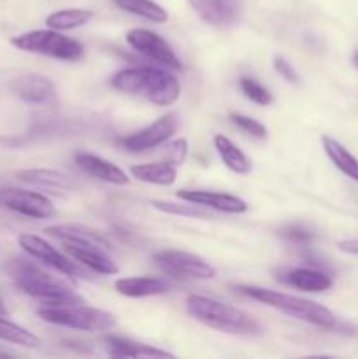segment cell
I'll return each mask as SVG.
<instances>
[{"instance_id": "6da1fadb", "label": "cell", "mask_w": 358, "mask_h": 359, "mask_svg": "<svg viewBox=\"0 0 358 359\" xmlns=\"http://www.w3.org/2000/svg\"><path fill=\"white\" fill-rule=\"evenodd\" d=\"M111 86L121 93L140 97L160 107L172 105L181 95V83L167 69L158 67H130L111 77Z\"/></svg>"}, {"instance_id": "7a4b0ae2", "label": "cell", "mask_w": 358, "mask_h": 359, "mask_svg": "<svg viewBox=\"0 0 358 359\" xmlns=\"http://www.w3.org/2000/svg\"><path fill=\"white\" fill-rule=\"evenodd\" d=\"M7 272L13 277L14 284L28 297L37 298L42 305L58 304H77L83 302L79 294H76L74 280L70 277L53 276L48 270L41 269L28 259L16 258L7 265Z\"/></svg>"}, {"instance_id": "3957f363", "label": "cell", "mask_w": 358, "mask_h": 359, "mask_svg": "<svg viewBox=\"0 0 358 359\" xmlns=\"http://www.w3.org/2000/svg\"><path fill=\"white\" fill-rule=\"evenodd\" d=\"M186 311L193 319L218 332L244 337H256L263 333V328L256 319L242 312L241 309L216 298L190 294L186 300Z\"/></svg>"}, {"instance_id": "277c9868", "label": "cell", "mask_w": 358, "mask_h": 359, "mask_svg": "<svg viewBox=\"0 0 358 359\" xmlns=\"http://www.w3.org/2000/svg\"><path fill=\"white\" fill-rule=\"evenodd\" d=\"M237 293L244 294V297L251 298V300L260 302L263 305L277 309L283 314L290 316V318L298 319V321L309 323L312 326H318L323 330H333L337 326L336 316L332 311H329L323 305L316 304L312 300H305V298L291 297V294L279 293V291L267 290V287L258 286H248V284H241V286L234 287Z\"/></svg>"}, {"instance_id": "5b68a950", "label": "cell", "mask_w": 358, "mask_h": 359, "mask_svg": "<svg viewBox=\"0 0 358 359\" xmlns=\"http://www.w3.org/2000/svg\"><path fill=\"white\" fill-rule=\"evenodd\" d=\"M39 318L49 325L65 326V328L81 330V332H109L116 326V318L100 309L88 307L84 302L77 304L42 305L37 311Z\"/></svg>"}, {"instance_id": "8992f818", "label": "cell", "mask_w": 358, "mask_h": 359, "mask_svg": "<svg viewBox=\"0 0 358 359\" xmlns=\"http://www.w3.org/2000/svg\"><path fill=\"white\" fill-rule=\"evenodd\" d=\"M11 44L25 53H35L49 58L65 60V62H77L83 58L84 49L74 39L65 37L58 30H30L11 39Z\"/></svg>"}, {"instance_id": "52a82bcc", "label": "cell", "mask_w": 358, "mask_h": 359, "mask_svg": "<svg viewBox=\"0 0 358 359\" xmlns=\"http://www.w3.org/2000/svg\"><path fill=\"white\" fill-rule=\"evenodd\" d=\"M18 244L20 248L27 252L30 258H34L35 262L42 263L48 269L55 270V272L62 273V276L70 277H84L86 272L81 269V265H77L76 259H70L69 255H62L56 248H53L48 241H44L42 237L34 233H21L18 237Z\"/></svg>"}, {"instance_id": "ba28073f", "label": "cell", "mask_w": 358, "mask_h": 359, "mask_svg": "<svg viewBox=\"0 0 358 359\" xmlns=\"http://www.w3.org/2000/svg\"><path fill=\"white\" fill-rule=\"evenodd\" d=\"M153 259L165 273L179 277V279L207 280L216 276V269L211 263L192 252L164 249V251L154 252Z\"/></svg>"}, {"instance_id": "9c48e42d", "label": "cell", "mask_w": 358, "mask_h": 359, "mask_svg": "<svg viewBox=\"0 0 358 359\" xmlns=\"http://www.w3.org/2000/svg\"><path fill=\"white\" fill-rule=\"evenodd\" d=\"M126 42H128V46L133 51L153 60V62L160 63L165 69H183L181 60L178 58L171 44L164 37L154 34V32L146 30V28H132L130 32H126Z\"/></svg>"}, {"instance_id": "30bf717a", "label": "cell", "mask_w": 358, "mask_h": 359, "mask_svg": "<svg viewBox=\"0 0 358 359\" xmlns=\"http://www.w3.org/2000/svg\"><path fill=\"white\" fill-rule=\"evenodd\" d=\"M0 203L6 209L20 214V216L32 217V219H49L55 216V207H53L51 200L37 191L4 188L0 191Z\"/></svg>"}, {"instance_id": "8fae6325", "label": "cell", "mask_w": 358, "mask_h": 359, "mask_svg": "<svg viewBox=\"0 0 358 359\" xmlns=\"http://www.w3.org/2000/svg\"><path fill=\"white\" fill-rule=\"evenodd\" d=\"M179 128V116L178 112H168L161 116L157 121L151 123L146 128L132 133L121 140V146L130 153H142V151L154 149L167 142Z\"/></svg>"}, {"instance_id": "7c38bea8", "label": "cell", "mask_w": 358, "mask_h": 359, "mask_svg": "<svg viewBox=\"0 0 358 359\" xmlns=\"http://www.w3.org/2000/svg\"><path fill=\"white\" fill-rule=\"evenodd\" d=\"M11 91L28 104H49L55 100V84L41 74H21L11 83Z\"/></svg>"}, {"instance_id": "4fadbf2b", "label": "cell", "mask_w": 358, "mask_h": 359, "mask_svg": "<svg viewBox=\"0 0 358 359\" xmlns=\"http://www.w3.org/2000/svg\"><path fill=\"white\" fill-rule=\"evenodd\" d=\"M16 177L25 184L55 193V195H67L77 188V182L72 177L60 170H51V168H27V170L18 172Z\"/></svg>"}, {"instance_id": "5bb4252c", "label": "cell", "mask_w": 358, "mask_h": 359, "mask_svg": "<svg viewBox=\"0 0 358 359\" xmlns=\"http://www.w3.org/2000/svg\"><path fill=\"white\" fill-rule=\"evenodd\" d=\"M178 198L183 202H192L197 205L207 207V209L218 210L223 214H244L248 210V203L242 198L227 193L216 191H200V189H181L178 191Z\"/></svg>"}, {"instance_id": "9a60e30c", "label": "cell", "mask_w": 358, "mask_h": 359, "mask_svg": "<svg viewBox=\"0 0 358 359\" xmlns=\"http://www.w3.org/2000/svg\"><path fill=\"white\" fill-rule=\"evenodd\" d=\"M46 233L53 235V237H56L58 241H62L63 244L90 245V248L111 251V244L107 242V238L102 233H98L97 230H93V228L84 226V224H56V226L46 228Z\"/></svg>"}, {"instance_id": "2e32d148", "label": "cell", "mask_w": 358, "mask_h": 359, "mask_svg": "<svg viewBox=\"0 0 358 359\" xmlns=\"http://www.w3.org/2000/svg\"><path fill=\"white\" fill-rule=\"evenodd\" d=\"M76 160L77 167L81 168L83 172H86L88 175L91 177H97L100 181L109 182V184H114V186H123V184H128L130 179L126 177L125 172L114 165L112 161L105 160V158L97 156V154H91V153H77L74 156Z\"/></svg>"}, {"instance_id": "e0dca14e", "label": "cell", "mask_w": 358, "mask_h": 359, "mask_svg": "<svg viewBox=\"0 0 358 359\" xmlns=\"http://www.w3.org/2000/svg\"><path fill=\"white\" fill-rule=\"evenodd\" d=\"M281 283L291 287L305 291V293H323L333 286V279L330 273L318 269H290L284 270L279 276Z\"/></svg>"}, {"instance_id": "ac0fdd59", "label": "cell", "mask_w": 358, "mask_h": 359, "mask_svg": "<svg viewBox=\"0 0 358 359\" xmlns=\"http://www.w3.org/2000/svg\"><path fill=\"white\" fill-rule=\"evenodd\" d=\"M65 251L70 258L76 259L79 265L86 266L91 272L100 273V276H114L118 273V265L112 262L109 251L98 248H90V245H76L65 244Z\"/></svg>"}, {"instance_id": "d6986e66", "label": "cell", "mask_w": 358, "mask_h": 359, "mask_svg": "<svg viewBox=\"0 0 358 359\" xmlns=\"http://www.w3.org/2000/svg\"><path fill=\"white\" fill-rule=\"evenodd\" d=\"M114 287L123 297L144 298L168 293L172 284L160 277H125V279L116 280Z\"/></svg>"}, {"instance_id": "ffe728a7", "label": "cell", "mask_w": 358, "mask_h": 359, "mask_svg": "<svg viewBox=\"0 0 358 359\" xmlns=\"http://www.w3.org/2000/svg\"><path fill=\"white\" fill-rule=\"evenodd\" d=\"M107 353L114 358H174V354L164 349H157L142 342H133L130 339L109 335L105 339Z\"/></svg>"}, {"instance_id": "44dd1931", "label": "cell", "mask_w": 358, "mask_h": 359, "mask_svg": "<svg viewBox=\"0 0 358 359\" xmlns=\"http://www.w3.org/2000/svg\"><path fill=\"white\" fill-rule=\"evenodd\" d=\"M188 2L200 20L209 25H227L235 16L232 0H188Z\"/></svg>"}, {"instance_id": "7402d4cb", "label": "cell", "mask_w": 358, "mask_h": 359, "mask_svg": "<svg viewBox=\"0 0 358 359\" xmlns=\"http://www.w3.org/2000/svg\"><path fill=\"white\" fill-rule=\"evenodd\" d=\"M130 172H132V175L137 181L157 186H172L175 182V179H178L175 167L172 163H168V161L133 165L130 168Z\"/></svg>"}, {"instance_id": "603a6c76", "label": "cell", "mask_w": 358, "mask_h": 359, "mask_svg": "<svg viewBox=\"0 0 358 359\" xmlns=\"http://www.w3.org/2000/svg\"><path fill=\"white\" fill-rule=\"evenodd\" d=\"M323 149H325L326 156L330 158L333 165L343 172L346 177L353 179L354 182H358V160L339 142V140L332 139L329 135L321 137Z\"/></svg>"}, {"instance_id": "cb8c5ba5", "label": "cell", "mask_w": 358, "mask_h": 359, "mask_svg": "<svg viewBox=\"0 0 358 359\" xmlns=\"http://www.w3.org/2000/svg\"><path fill=\"white\" fill-rule=\"evenodd\" d=\"M213 142L220 158L227 165V168H230L235 174H249V170H251V161H249V158L228 137L214 135Z\"/></svg>"}, {"instance_id": "d4e9b609", "label": "cell", "mask_w": 358, "mask_h": 359, "mask_svg": "<svg viewBox=\"0 0 358 359\" xmlns=\"http://www.w3.org/2000/svg\"><path fill=\"white\" fill-rule=\"evenodd\" d=\"M93 18V13L90 9H79V7H70V9L56 11L46 18V25L53 30L65 32L74 30V28L84 27L88 21Z\"/></svg>"}, {"instance_id": "484cf974", "label": "cell", "mask_w": 358, "mask_h": 359, "mask_svg": "<svg viewBox=\"0 0 358 359\" xmlns=\"http://www.w3.org/2000/svg\"><path fill=\"white\" fill-rule=\"evenodd\" d=\"M119 9L126 11L130 14L144 18V20L151 21V23H165L168 20V14L160 4L153 2V0H112Z\"/></svg>"}, {"instance_id": "4316f807", "label": "cell", "mask_w": 358, "mask_h": 359, "mask_svg": "<svg viewBox=\"0 0 358 359\" xmlns=\"http://www.w3.org/2000/svg\"><path fill=\"white\" fill-rule=\"evenodd\" d=\"M0 340L9 344H16V346L30 347V349H37L41 347V340L37 335L28 332L23 326L16 325V323L7 321L6 316H0Z\"/></svg>"}, {"instance_id": "83f0119b", "label": "cell", "mask_w": 358, "mask_h": 359, "mask_svg": "<svg viewBox=\"0 0 358 359\" xmlns=\"http://www.w3.org/2000/svg\"><path fill=\"white\" fill-rule=\"evenodd\" d=\"M151 205L157 210H161L165 214H174V216H185L193 217V219H209L213 214L207 210V207L197 205V203L186 202V203H174V202H165V200H153Z\"/></svg>"}, {"instance_id": "f1b7e54d", "label": "cell", "mask_w": 358, "mask_h": 359, "mask_svg": "<svg viewBox=\"0 0 358 359\" xmlns=\"http://www.w3.org/2000/svg\"><path fill=\"white\" fill-rule=\"evenodd\" d=\"M239 88H241V91L244 93V97L249 98L251 102H255V104L263 105V107L272 104V93H270L265 86H262L258 81L251 79V77H241Z\"/></svg>"}, {"instance_id": "f546056e", "label": "cell", "mask_w": 358, "mask_h": 359, "mask_svg": "<svg viewBox=\"0 0 358 359\" xmlns=\"http://www.w3.org/2000/svg\"><path fill=\"white\" fill-rule=\"evenodd\" d=\"M230 121L232 125H235L239 130H242V132L248 133V135L255 137V139H265L267 133H269L263 123L256 121L255 118H249V116L234 114V112H232Z\"/></svg>"}, {"instance_id": "4dcf8cb0", "label": "cell", "mask_w": 358, "mask_h": 359, "mask_svg": "<svg viewBox=\"0 0 358 359\" xmlns=\"http://www.w3.org/2000/svg\"><path fill=\"white\" fill-rule=\"evenodd\" d=\"M161 156L165 158V161L174 165V167L185 163L186 156H188V142H186V139H175L171 140V142H165Z\"/></svg>"}, {"instance_id": "1f68e13d", "label": "cell", "mask_w": 358, "mask_h": 359, "mask_svg": "<svg viewBox=\"0 0 358 359\" xmlns=\"http://www.w3.org/2000/svg\"><path fill=\"white\" fill-rule=\"evenodd\" d=\"M279 237L291 242V244L305 245V248L312 242V233L307 228L302 226V224H286V226H283L279 230Z\"/></svg>"}, {"instance_id": "d6a6232c", "label": "cell", "mask_w": 358, "mask_h": 359, "mask_svg": "<svg viewBox=\"0 0 358 359\" xmlns=\"http://www.w3.org/2000/svg\"><path fill=\"white\" fill-rule=\"evenodd\" d=\"M274 70H276L284 81H288V83H293V84L300 83V77H298L297 70L293 69V65H291L284 56L281 55L274 56Z\"/></svg>"}, {"instance_id": "836d02e7", "label": "cell", "mask_w": 358, "mask_h": 359, "mask_svg": "<svg viewBox=\"0 0 358 359\" xmlns=\"http://www.w3.org/2000/svg\"><path fill=\"white\" fill-rule=\"evenodd\" d=\"M339 251L347 252V255L358 256V238H350V241H339L337 242Z\"/></svg>"}, {"instance_id": "e575fe53", "label": "cell", "mask_w": 358, "mask_h": 359, "mask_svg": "<svg viewBox=\"0 0 358 359\" xmlns=\"http://www.w3.org/2000/svg\"><path fill=\"white\" fill-rule=\"evenodd\" d=\"M0 316H7V309H6V304H4L2 298H0Z\"/></svg>"}, {"instance_id": "d590c367", "label": "cell", "mask_w": 358, "mask_h": 359, "mask_svg": "<svg viewBox=\"0 0 358 359\" xmlns=\"http://www.w3.org/2000/svg\"><path fill=\"white\" fill-rule=\"evenodd\" d=\"M353 65L357 67V69H358V51H357V55L353 56Z\"/></svg>"}, {"instance_id": "8d00e7d4", "label": "cell", "mask_w": 358, "mask_h": 359, "mask_svg": "<svg viewBox=\"0 0 358 359\" xmlns=\"http://www.w3.org/2000/svg\"><path fill=\"white\" fill-rule=\"evenodd\" d=\"M0 358H11V354H7V353H0Z\"/></svg>"}]
</instances>
